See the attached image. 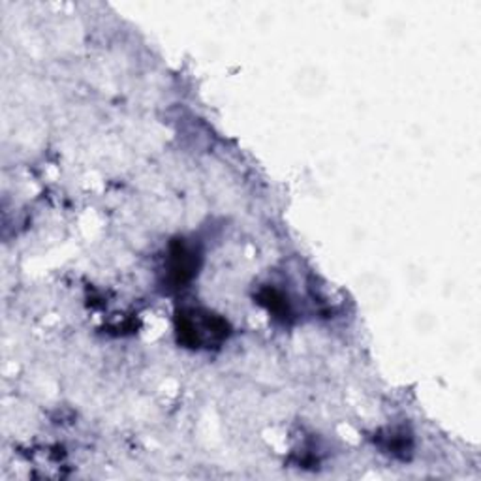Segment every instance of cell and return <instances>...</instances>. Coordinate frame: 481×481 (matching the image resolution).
<instances>
[{"instance_id":"7a4b0ae2","label":"cell","mask_w":481,"mask_h":481,"mask_svg":"<svg viewBox=\"0 0 481 481\" xmlns=\"http://www.w3.org/2000/svg\"><path fill=\"white\" fill-rule=\"evenodd\" d=\"M170 280L175 286H183L188 280L194 278V275L198 273V254H195L190 246H187L183 241L175 243L171 246L170 254Z\"/></svg>"},{"instance_id":"6da1fadb","label":"cell","mask_w":481,"mask_h":481,"mask_svg":"<svg viewBox=\"0 0 481 481\" xmlns=\"http://www.w3.org/2000/svg\"><path fill=\"white\" fill-rule=\"evenodd\" d=\"M177 333H179V341L188 348H200L205 344L222 343L229 335V326L220 316L202 311H188L177 318Z\"/></svg>"},{"instance_id":"3957f363","label":"cell","mask_w":481,"mask_h":481,"mask_svg":"<svg viewBox=\"0 0 481 481\" xmlns=\"http://www.w3.org/2000/svg\"><path fill=\"white\" fill-rule=\"evenodd\" d=\"M261 303H265L267 309H270V311L275 312V314H280V312H284V311L288 309L286 301H284V297H282L278 292H275V290L265 292V294L261 295Z\"/></svg>"}]
</instances>
